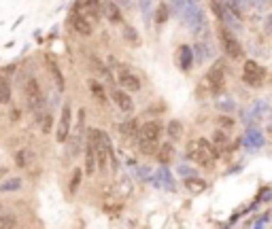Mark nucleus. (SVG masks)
<instances>
[{"instance_id": "obj_1", "label": "nucleus", "mask_w": 272, "mask_h": 229, "mask_svg": "<svg viewBox=\"0 0 272 229\" xmlns=\"http://www.w3.org/2000/svg\"><path fill=\"white\" fill-rule=\"evenodd\" d=\"M219 147L217 144H210L206 138H200L198 142H194L189 147V159L200 168H210L215 157H219Z\"/></svg>"}, {"instance_id": "obj_2", "label": "nucleus", "mask_w": 272, "mask_h": 229, "mask_svg": "<svg viewBox=\"0 0 272 229\" xmlns=\"http://www.w3.org/2000/svg\"><path fill=\"white\" fill-rule=\"evenodd\" d=\"M89 142H92V147L96 149V155H98V168H100V170H104L109 155L113 157V144H111V138L106 136V132H104V129H92Z\"/></svg>"}, {"instance_id": "obj_3", "label": "nucleus", "mask_w": 272, "mask_h": 229, "mask_svg": "<svg viewBox=\"0 0 272 229\" xmlns=\"http://www.w3.org/2000/svg\"><path fill=\"white\" fill-rule=\"evenodd\" d=\"M264 79H266V68L259 66L255 59H247L245 66H243V81L247 83V85L249 87H262Z\"/></svg>"}, {"instance_id": "obj_4", "label": "nucleus", "mask_w": 272, "mask_h": 229, "mask_svg": "<svg viewBox=\"0 0 272 229\" xmlns=\"http://www.w3.org/2000/svg\"><path fill=\"white\" fill-rule=\"evenodd\" d=\"M23 95H26V104L30 111L39 113L43 108V102H45V95H43V89L39 85L37 79H28L26 81V87H23Z\"/></svg>"}, {"instance_id": "obj_5", "label": "nucleus", "mask_w": 272, "mask_h": 229, "mask_svg": "<svg viewBox=\"0 0 272 229\" xmlns=\"http://www.w3.org/2000/svg\"><path fill=\"white\" fill-rule=\"evenodd\" d=\"M219 41L223 45V51H226L232 59H243L245 57V49H243L240 41L236 39L228 28H219Z\"/></svg>"}, {"instance_id": "obj_6", "label": "nucleus", "mask_w": 272, "mask_h": 229, "mask_svg": "<svg viewBox=\"0 0 272 229\" xmlns=\"http://www.w3.org/2000/svg\"><path fill=\"white\" fill-rule=\"evenodd\" d=\"M70 125H73V106H70V102H64L62 113H60V121H57V127H55V140L57 142L68 140Z\"/></svg>"}, {"instance_id": "obj_7", "label": "nucleus", "mask_w": 272, "mask_h": 229, "mask_svg": "<svg viewBox=\"0 0 272 229\" xmlns=\"http://www.w3.org/2000/svg\"><path fill=\"white\" fill-rule=\"evenodd\" d=\"M206 81H208V87H210L213 93H219L223 87H226V68H223L221 62H215L210 66Z\"/></svg>"}, {"instance_id": "obj_8", "label": "nucleus", "mask_w": 272, "mask_h": 229, "mask_svg": "<svg viewBox=\"0 0 272 229\" xmlns=\"http://www.w3.org/2000/svg\"><path fill=\"white\" fill-rule=\"evenodd\" d=\"M117 83H119V87L134 93V91H140V87H143V83H140V79L134 75L130 68H119V72H117Z\"/></svg>"}, {"instance_id": "obj_9", "label": "nucleus", "mask_w": 272, "mask_h": 229, "mask_svg": "<svg viewBox=\"0 0 272 229\" xmlns=\"http://www.w3.org/2000/svg\"><path fill=\"white\" fill-rule=\"evenodd\" d=\"M164 134V125L160 121H147L145 125L138 127V138L143 140H151V142H160Z\"/></svg>"}, {"instance_id": "obj_10", "label": "nucleus", "mask_w": 272, "mask_h": 229, "mask_svg": "<svg viewBox=\"0 0 272 229\" xmlns=\"http://www.w3.org/2000/svg\"><path fill=\"white\" fill-rule=\"evenodd\" d=\"M113 102L119 106L122 113H126V115L134 113V100L130 98V91H126V89H113Z\"/></svg>"}, {"instance_id": "obj_11", "label": "nucleus", "mask_w": 272, "mask_h": 229, "mask_svg": "<svg viewBox=\"0 0 272 229\" xmlns=\"http://www.w3.org/2000/svg\"><path fill=\"white\" fill-rule=\"evenodd\" d=\"M73 28H75L81 36H89V34H92V21H89L83 13L75 11V13H73Z\"/></svg>"}, {"instance_id": "obj_12", "label": "nucleus", "mask_w": 272, "mask_h": 229, "mask_svg": "<svg viewBox=\"0 0 272 229\" xmlns=\"http://www.w3.org/2000/svg\"><path fill=\"white\" fill-rule=\"evenodd\" d=\"M96 170H98V155H96V149L92 147V142H87V149H85V174L94 176Z\"/></svg>"}, {"instance_id": "obj_13", "label": "nucleus", "mask_w": 272, "mask_h": 229, "mask_svg": "<svg viewBox=\"0 0 272 229\" xmlns=\"http://www.w3.org/2000/svg\"><path fill=\"white\" fill-rule=\"evenodd\" d=\"M156 157H158V161H160L162 166H168V163L174 159V149H172V144H170V142L160 144V149H158V153H156Z\"/></svg>"}, {"instance_id": "obj_14", "label": "nucleus", "mask_w": 272, "mask_h": 229, "mask_svg": "<svg viewBox=\"0 0 272 229\" xmlns=\"http://www.w3.org/2000/svg\"><path fill=\"white\" fill-rule=\"evenodd\" d=\"M87 87H89V93H92L98 102H106V91H104L102 83H100L98 79H87Z\"/></svg>"}, {"instance_id": "obj_15", "label": "nucleus", "mask_w": 272, "mask_h": 229, "mask_svg": "<svg viewBox=\"0 0 272 229\" xmlns=\"http://www.w3.org/2000/svg\"><path fill=\"white\" fill-rule=\"evenodd\" d=\"M102 11H104L106 19H109L111 23H119L122 21V13H119V9H117L115 3H104L102 5Z\"/></svg>"}, {"instance_id": "obj_16", "label": "nucleus", "mask_w": 272, "mask_h": 229, "mask_svg": "<svg viewBox=\"0 0 272 229\" xmlns=\"http://www.w3.org/2000/svg\"><path fill=\"white\" fill-rule=\"evenodd\" d=\"M15 161H17L19 168H28V166H32V161H34V155H32L30 149H19V151L15 153Z\"/></svg>"}, {"instance_id": "obj_17", "label": "nucleus", "mask_w": 272, "mask_h": 229, "mask_svg": "<svg viewBox=\"0 0 272 229\" xmlns=\"http://www.w3.org/2000/svg\"><path fill=\"white\" fill-rule=\"evenodd\" d=\"M124 39L132 45V47H140V34H138V30L136 28H132V26H126L124 28Z\"/></svg>"}, {"instance_id": "obj_18", "label": "nucleus", "mask_w": 272, "mask_h": 229, "mask_svg": "<svg viewBox=\"0 0 272 229\" xmlns=\"http://www.w3.org/2000/svg\"><path fill=\"white\" fill-rule=\"evenodd\" d=\"M166 132H168V138L170 140H179L183 136V125L176 121V119H172V121L168 123V127H166Z\"/></svg>"}, {"instance_id": "obj_19", "label": "nucleus", "mask_w": 272, "mask_h": 229, "mask_svg": "<svg viewBox=\"0 0 272 229\" xmlns=\"http://www.w3.org/2000/svg\"><path fill=\"white\" fill-rule=\"evenodd\" d=\"M11 102V85L5 77H0V104H9Z\"/></svg>"}, {"instance_id": "obj_20", "label": "nucleus", "mask_w": 272, "mask_h": 229, "mask_svg": "<svg viewBox=\"0 0 272 229\" xmlns=\"http://www.w3.org/2000/svg\"><path fill=\"white\" fill-rule=\"evenodd\" d=\"M49 72H51V75H53V79H55V85H57V89H64V77H62V72H60V68H57V64L53 62V59H51V62H49Z\"/></svg>"}, {"instance_id": "obj_21", "label": "nucleus", "mask_w": 272, "mask_h": 229, "mask_svg": "<svg viewBox=\"0 0 272 229\" xmlns=\"http://www.w3.org/2000/svg\"><path fill=\"white\" fill-rule=\"evenodd\" d=\"M230 142V134L226 129H217L215 134H213V144H217V147L221 149V147H226V144Z\"/></svg>"}, {"instance_id": "obj_22", "label": "nucleus", "mask_w": 272, "mask_h": 229, "mask_svg": "<svg viewBox=\"0 0 272 229\" xmlns=\"http://www.w3.org/2000/svg\"><path fill=\"white\" fill-rule=\"evenodd\" d=\"M9 227H17V219H15V214L0 212V229H9Z\"/></svg>"}, {"instance_id": "obj_23", "label": "nucleus", "mask_w": 272, "mask_h": 229, "mask_svg": "<svg viewBox=\"0 0 272 229\" xmlns=\"http://www.w3.org/2000/svg\"><path fill=\"white\" fill-rule=\"evenodd\" d=\"M51 125H53V117L49 113H45L43 119H41V129H43V134H49L51 132Z\"/></svg>"}, {"instance_id": "obj_24", "label": "nucleus", "mask_w": 272, "mask_h": 229, "mask_svg": "<svg viewBox=\"0 0 272 229\" xmlns=\"http://www.w3.org/2000/svg\"><path fill=\"white\" fill-rule=\"evenodd\" d=\"M21 187V178H11L5 185H0V191H15Z\"/></svg>"}, {"instance_id": "obj_25", "label": "nucleus", "mask_w": 272, "mask_h": 229, "mask_svg": "<svg viewBox=\"0 0 272 229\" xmlns=\"http://www.w3.org/2000/svg\"><path fill=\"white\" fill-rule=\"evenodd\" d=\"M187 187L192 189V191H202L206 185H204V180H200V178H192V180H187Z\"/></svg>"}, {"instance_id": "obj_26", "label": "nucleus", "mask_w": 272, "mask_h": 229, "mask_svg": "<svg viewBox=\"0 0 272 229\" xmlns=\"http://www.w3.org/2000/svg\"><path fill=\"white\" fill-rule=\"evenodd\" d=\"M119 129H122V134H128V136H132V134H136V132H134V129H136V121H134V119H132V121L124 123V125H122Z\"/></svg>"}, {"instance_id": "obj_27", "label": "nucleus", "mask_w": 272, "mask_h": 229, "mask_svg": "<svg viewBox=\"0 0 272 229\" xmlns=\"http://www.w3.org/2000/svg\"><path fill=\"white\" fill-rule=\"evenodd\" d=\"M79 178H81V170L77 168L75 174H73V180H70V193H75V191L79 189Z\"/></svg>"}, {"instance_id": "obj_28", "label": "nucleus", "mask_w": 272, "mask_h": 229, "mask_svg": "<svg viewBox=\"0 0 272 229\" xmlns=\"http://www.w3.org/2000/svg\"><path fill=\"white\" fill-rule=\"evenodd\" d=\"M219 123L226 125V127H232L234 125V121H232V119H228V117H219Z\"/></svg>"}, {"instance_id": "obj_29", "label": "nucleus", "mask_w": 272, "mask_h": 229, "mask_svg": "<svg viewBox=\"0 0 272 229\" xmlns=\"http://www.w3.org/2000/svg\"><path fill=\"white\" fill-rule=\"evenodd\" d=\"M158 21H166V7H160V11H158Z\"/></svg>"}, {"instance_id": "obj_30", "label": "nucleus", "mask_w": 272, "mask_h": 229, "mask_svg": "<svg viewBox=\"0 0 272 229\" xmlns=\"http://www.w3.org/2000/svg\"><path fill=\"white\" fill-rule=\"evenodd\" d=\"M0 212H5V206H3V204H0Z\"/></svg>"}]
</instances>
